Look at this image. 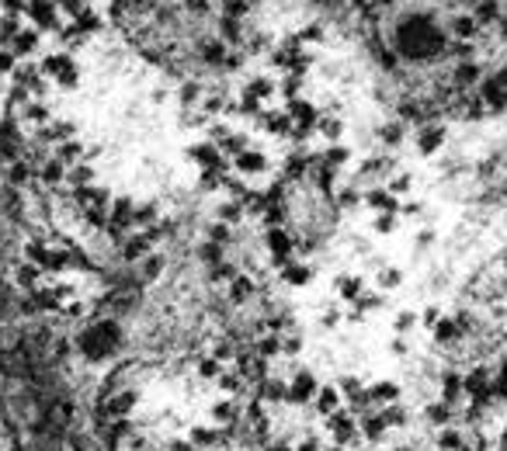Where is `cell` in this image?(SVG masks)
Instances as JSON below:
<instances>
[{"instance_id": "1", "label": "cell", "mask_w": 507, "mask_h": 451, "mask_svg": "<svg viewBox=\"0 0 507 451\" xmlns=\"http://www.w3.org/2000/svg\"><path fill=\"white\" fill-rule=\"evenodd\" d=\"M393 42H396L400 56H407V59H431V56L441 52L445 35H441V28L427 14H414V18H403L396 25Z\"/></svg>"}, {"instance_id": "2", "label": "cell", "mask_w": 507, "mask_h": 451, "mask_svg": "<svg viewBox=\"0 0 507 451\" xmlns=\"http://www.w3.org/2000/svg\"><path fill=\"white\" fill-rule=\"evenodd\" d=\"M119 344H122V330H119V323L101 320V323H94V327L84 330V337H80V354L90 358V361H105L108 354L119 351Z\"/></svg>"}, {"instance_id": "3", "label": "cell", "mask_w": 507, "mask_h": 451, "mask_svg": "<svg viewBox=\"0 0 507 451\" xmlns=\"http://www.w3.org/2000/svg\"><path fill=\"white\" fill-rule=\"evenodd\" d=\"M313 389H316V385H313V375H299L296 382H292V389H289V399H292V403H306V399L313 396Z\"/></svg>"}, {"instance_id": "4", "label": "cell", "mask_w": 507, "mask_h": 451, "mask_svg": "<svg viewBox=\"0 0 507 451\" xmlns=\"http://www.w3.org/2000/svg\"><path fill=\"white\" fill-rule=\"evenodd\" d=\"M483 97H487V104H490V108H501V104H504V73H497L494 80L487 83Z\"/></svg>"}, {"instance_id": "5", "label": "cell", "mask_w": 507, "mask_h": 451, "mask_svg": "<svg viewBox=\"0 0 507 451\" xmlns=\"http://www.w3.org/2000/svg\"><path fill=\"white\" fill-rule=\"evenodd\" d=\"M73 66H70V59L66 56H52L49 63H45V73H56V77H63V83H73V73H70Z\"/></svg>"}, {"instance_id": "6", "label": "cell", "mask_w": 507, "mask_h": 451, "mask_svg": "<svg viewBox=\"0 0 507 451\" xmlns=\"http://www.w3.org/2000/svg\"><path fill=\"white\" fill-rule=\"evenodd\" d=\"M237 167L247 174H257V170H264V157L261 153H237Z\"/></svg>"}, {"instance_id": "7", "label": "cell", "mask_w": 507, "mask_h": 451, "mask_svg": "<svg viewBox=\"0 0 507 451\" xmlns=\"http://www.w3.org/2000/svg\"><path fill=\"white\" fill-rule=\"evenodd\" d=\"M441 139H445L441 125H438V128H427V132H421V150L424 153H434V150L441 146Z\"/></svg>"}, {"instance_id": "8", "label": "cell", "mask_w": 507, "mask_h": 451, "mask_svg": "<svg viewBox=\"0 0 507 451\" xmlns=\"http://www.w3.org/2000/svg\"><path fill=\"white\" fill-rule=\"evenodd\" d=\"M268 243H271V250H275V253H278L282 260H285V257H289V250H292V243H289V236H285L282 229H271Z\"/></svg>"}, {"instance_id": "9", "label": "cell", "mask_w": 507, "mask_h": 451, "mask_svg": "<svg viewBox=\"0 0 507 451\" xmlns=\"http://www.w3.org/2000/svg\"><path fill=\"white\" fill-rule=\"evenodd\" d=\"M32 14H35V21H39V25H56L52 4H45V0H35V4H32Z\"/></svg>"}, {"instance_id": "10", "label": "cell", "mask_w": 507, "mask_h": 451, "mask_svg": "<svg viewBox=\"0 0 507 451\" xmlns=\"http://www.w3.org/2000/svg\"><path fill=\"white\" fill-rule=\"evenodd\" d=\"M195 153V160L198 164H205V167H222V157L212 150V146H198V150H191Z\"/></svg>"}, {"instance_id": "11", "label": "cell", "mask_w": 507, "mask_h": 451, "mask_svg": "<svg viewBox=\"0 0 507 451\" xmlns=\"http://www.w3.org/2000/svg\"><path fill=\"white\" fill-rule=\"evenodd\" d=\"M292 115H296V122H299V132H306L309 125H313V108L309 104H292Z\"/></svg>"}, {"instance_id": "12", "label": "cell", "mask_w": 507, "mask_h": 451, "mask_svg": "<svg viewBox=\"0 0 507 451\" xmlns=\"http://www.w3.org/2000/svg\"><path fill=\"white\" fill-rule=\"evenodd\" d=\"M396 392H400V389H396V385H393V382H379V385H376V389H372V399H386V403H393V399H396Z\"/></svg>"}, {"instance_id": "13", "label": "cell", "mask_w": 507, "mask_h": 451, "mask_svg": "<svg viewBox=\"0 0 507 451\" xmlns=\"http://www.w3.org/2000/svg\"><path fill=\"white\" fill-rule=\"evenodd\" d=\"M369 205L393 212V208H396V202H393V195H389V191H372V195H369Z\"/></svg>"}, {"instance_id": "14", "label": "cell", "mask_w": 507, "mask_h": 451, "mask_svg": "<svg viewBox=\"0 0 507 451\" xmlns=\"http://www.w3.org/2000/svg\"><path fill=\"white\" fill-rule=\"evenodd\" d=\"M35 32H18V39H14V52H32L35 49Z\"/></svg>"}, {"instance_id": "15", "label": "cell", "mask_w": 507, "mask_h": 451, "mask_svg": "<svg viewBox=\"0 0 507 451\" xmlns=\"http://www.w3.org/2000/svg\"><path fill=\"white\" fill-rule=\"evenodd\" d=\"M285 278H289V282H292V285H306V282H309V267H285Z\"/></svg>"}, {"instance_id": "16", "label": "cell", "mask_w": 507, "mask_h": 451, "mask_svg": "<svg viewBox=\"0 0 507 451\" xmlns=\"http://www.w3.org/2000/svg\"><path fill=\"white\" fill-rule=\"evenodd\" d=\"M202 56H205L209 63H222V56H226V49H222L219 42H209V45L202 49Z\"/></svg>"}, {"instance_id": "17", "label": "cell", "mask_w": 507, "mask_h": 451, "mask_svg": "<svg viewBox=\"0 0 507 451\" xmlns=\"http://www.w3.org/2000/svg\"><path fill=\"white\" fill-rule=\"evenodd\" d=\"M264 122H268V132H278V136L289 132V115H275V119H264Z\"/></svg>"}, {"instance_id": "18", "label": "cell", "mask_w": 507, "mask_h": 451, "mask_svg": "<svg viewBox=\"0 0 507 451\" xmlns=\"http://www.w3.org/2000/svg\"><path fill=\"white\" fill-rule=\"evenodd\" d=\"M334 407H338V389H323V392H320V410L330 413Z\"/></svg>"}, {"instance_id": "19", "label": "cell", "mask_w": 507, "mask_h": 451, "mask_svg": "<svg viewBox=\"0 0 507 451\" xmlns=\"http://www.w3.org/2000/svg\"><path fill=\"white\" fill-rule=\"evenodd\" d=\"M476 77H479V70H476L472 63H463V66H459V73H455V80L459 83H472Z\"/></svg>"}, {"instance_id": "20", "label": "cell", "mask_w": 507, "mask_h": 451, "mask_svg": "<svg viewBox=\"0 0 507 451\" xmlns=\"http://www.w3.org/2000/svg\"><path fill=\"white\" fill-rule=\"evenodd\" d=\"M247 94H251V97H264V94H271V83L268 80H254Z\"/></svg>"}, {"instance_id": "21", "label": "cell", "mask_w": 507, "mask_h": 451, "mask_svg": "<svg viewBox=\"0 0 507 451\" xmlns=\"http://www.w3.org/2000/svg\"><path fill=\"white\" fill-rule=\"evenodd\" d=\"M143 250H146V240H132V243L126 246V257L136 260V257H143Z\"/></svg>"}, {"instance_id": "22", "label": "cell", "mask_w": 507, "mask_h": 451, "mask_svg": "<svg viewBox=\"0 0 507 451\" xmlns=\"http://www.w3.org/2000/svg\"><path fill=\"white\" fill-rule=\"evenodd\" d=\"M70 181H73V184H77V188H84L87 181H90V167H77V170H73V177H70Z\"/></svg>"}, {"instance_id": "23", "label": "cell", "mask_w": 507, "mask_h": 451, "mask_svg": "<svg viewBox=\"0 0 507 451\" xmlns=\"http://www.w3.org/2000/svg\"><path fill=\"white\" fill-rule=\"evenodd\" d=\"M42 177L49 181V184H56V181L63 177V167H59V164H49V167H45V174H42Z\"/></svg>"}, {"instance_id": "24", "label": "cell", "mask_w": 507, "mask_h": 451, "mask_svg": "<svg viewBox=\"0 0 507 451\" xmlns=\"http://www.w3.org/2000/svg\"><path fill=\"white\" fill-rule=\"evenodd\" d=\"M264 396H268V399H282V396H285V389H282L278 382H268V385H264Z\"/></svg>"}, {"instance_id": "25", "label": "cell", "mask_w": 507, "mask_h": 451, "mask_svg": "<svg viewBox=\"0 0 507 451\" xmlns=\"http://www.w3.org/2000/svg\"><path fill=\"white\" fill-rule=\"evenodd\" d=\"M344 295H347V299H354V295H362V282H351V278H344Z\"/></svg>"}, {"instance_id": "26", "label": "cell", "mask_w": 507, "mask_h": 451, "mask_svg": "<svg viewBox=\"0 0 507 451\" xmlns=\"http://www.w3.org/2000/svg\"><path fill=\"white\" fill-rule=\"evenodd\" d=\"M59 157H63V160H77V157H80V146H77V143H70V146H63V153H59Z\"/></svg>"}, {"instance_id": "27", "label": "cell", "mask_w": 507, "mask_h": 451, "mask_svg": "<svg viewBox=\"0 0 507 451\" xmlns=\"http://www.w3.org/2000/svg\"><path fill=\"white\" fill-rule=\"evenodd\" d=\"M455 32H459V35H472V21H469V18H459V21H455Z\"/></svg>"}, {"instance_id": "28", "label": "cell", "mask_w": 507, "mask_h": 451, "mask_svg": "<svg viewBox=\"0 0 507 451\" xmlns=\"http://www.w3.org/2000/svg\"><path fill=\"white\" fill-rule=\"evenodd\" d=\"M438 337H441V340H455V327H452V323H441V327H438Z\"/></svg>"}, {"instance_id": "29", "label": "cell", "mask_w": 507, "mask_h": 451, "mask_svg": "<svg viewBox=\"0 0 507 451\" xmlns=\"http://www.w3.org/2000/svg\"><path fill=\"white\" fill-rule=\"evenodd\" d=\"M28 174H32V170H28V167H14V184H25V181H28Z\"/></svg>"}, {"instance_id": "30", "label": "cell", "mask_w": 507, "mask_h": 451, "mask_svg": "<svg viewBox=\"0 0 507 451\" xmlns=\"http://www.w3.org/2000/svg\"><path fill=\"white\" fill-rule=\"evenodd\" d=\"M247 291H251V282H244V278H240V282H237V288H233V295H237V299H244Z\"/></svg>"}, {"instance_id": "31", "label": "cell", "mask_w": 507, "mask_h": 451, "mask_svg": "<svg viewBox=\"0 0 507 451\" xmlns=\"http://www.w3.org/2000/svg\"><path fill=\"white\" fill-rule=\"evenodd\" d=\"M494 11H497V7H494V0H490V4H483V11H479V18H483V21H490V18H494Z\"/></svg>"}, {"instance_id": "32", "label": "cell", "mask_w": 507, "mask_h": 451, "mask_svg": "<svg viewBox=\"0 0 507 451\" xmlns=\"http://www.w3.org/2000/svg\"><path fill=\"white\" fill-rule=\"evenodd\" d=\"M18 278H21V285H32V278H35V271H32V267H21V275H18Z\"/></svg>"}, {"instance_id": "33", "label": "cell", "mask_w": 507, "mask_h": 451, "mask_svg": "<svg viewBox=\"0 0 507 451\" xmlns=\"http://www.w3.org/2000/svg\"><path fill=\"white\" fill-rule=\"evenodd\" d=\"M344 157H347V153H344V150H340V146H334V150H330V157H327V164H330V160H334V164H340V160H344Z\"/></svg>"}, {"instance_id": "34", "label": "cell", "mask_w": 507, "mask_h": 451, "mask_svg": "<svg viewBox=\"0 0 507 451\" xmlns=\"http://www.w3.org/2000/svg\"><path fill=\"white\" fill-rule=\"evenodd\" d=\"M382 285H400V275H396V271H389V275H382Z\"/></svg>"}, {"instance_id": "35", "label": "cell", "mask_w": 507, "mask_h": 451, "mask_svg": "<svg viewBox=\"0 0 507 451\" xmlns=\"http://www.w3.org/2000/svg\"><path fill=\"white\" fill-rule=\"evenodd\" d=\"M441 445H445V448H459V438H455V434H445Z\"/></svg>"}, {"instance_id": "36", "label": "cell", "mask_w": 507, "mask_h": 451, "mask_svg": "<svg viewBox=\"0 0 507 451\" xmlns=\"http://www.w3.org/2000/svg\"><path fill=\"white\" fill-rule=\"evenodd\" d=\"M323 132H327V136H338L340 125H338V122H323Z\"/></svg>"}, {"instance_id": "37", "label": "cell", "mask_w": 507, "mask_h": 451, "mask_svg": "<svg viewBox=\"0 0 507 451\" xmlns=\"http://www.w3.org/2000/svg\"><path fill=\"white\" fill-rule=\"evenodd\" d=\"M63 4H66L70 11H77V14H80V7H84V0H63Z\"/></svg>"}, {"instance_id": "38", "label": "cell", "mask_w": 507, "mask_h": 451, "mask_svg": "<svg viewBox=\"0 0 507 451\" xmlns=\"http://www.w3.org/2000/svg\"><path fill=\"white\" fill-rule=\"evenodd\" d=\"M215 416H233V407H215Z\"/></svg>"}, {"instance_id": "39", "label": "cell", "mask_w": 507, "mask_h": 451, "mask_svg": "<svg viewBox=\"0 0 507 451\" xmlns=\"http://www.w3.org/2000/svg\"><path fill=\"white\" fill-rule=\"evenodd\" d=\"M7 66H11V56H0V73H4Z\"/></svg>"}, {"instance_id": "40", "label": "cell", "mask_w": 507, "mask_h": 451, "mask_svg": "<svg viewBox=\"0 0 507 451\" xmlns=\"http://www.w3.org/2000/svg\"><path fill=\"white\" fill-rule=\"evenodd\" d=\"M299 451H316V445H313V441H309V445H302V448Z\"/></svg>"}, {"instance_id": "41", "label": "cell", "mask_w": 507, "mask_h": 451, "mask_svg": "<svg viewBox=\"0 0 507 451\" xmlns=\"http://www.w3.org/2000/svg\"><path fill=\"white\" fill-rule=\"evenodd\" d=\"M376 4H393V0H376Z\"/></svg>"}]
</instances>
